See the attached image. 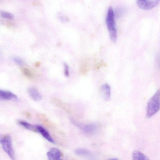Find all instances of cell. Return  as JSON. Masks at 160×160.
Listing matches in <instances>:
<instances>
[{
    "label": "cell",
    "instance_id": "16",
    "mask_svg": "<svg viewBox=\"0 0 160 160\" xmlns=\"http://www.w3.org/2000/svg\"><path fill=\"white\" fill-rule=\"evenodd\" d=\"M13 61L19 65H22L23 64V62L22 60L19 58L17 57H13L12 58Z\"/></svg>",
    "mask_w": 160,
    "mask_h": 160
},
{
    "label": "cell",
    "instance_id": "3",
    "mask_svg": "<svg viewBox=\"0 0 160 160\" xmlns=\"http://www.w3.org/2000/svg\"><path fill=\"white\" fill-rule=\"evenodd\" d=\"M0 143L4 151L12 160H16V157L13 148L12 138L9 135H0Z\"/></svg>",
    "mask_w": 160,
    "mask_h": 160
},
{
    "label": "cell",
    "instance_id": "9",
    "mask_svg": "<svg viewBox=\"0 0 160 160\" xmlns=\"http://www.w3.org/2000/svg\"><path fill=\"white\" fill-rule=\"evenodd\" d=\"M28 92L31 98L35 101H39L42 96L38 90L35 88L31 87L28 89Z\"/></svg>",
    "mask_w": 160,
    "mask_h": 160
},
{
    "label": "cell",
    "instance_id": "17",
    "mask_svg": "<svg viewBox=\"0 0 160 160\" xmlns=\"http://www.w3.org/2000/svg\"><path fill=\"white\" fill-rule=\"evenodd\" d=\"M4 23L6 25L9 27H13L14 25V23L12 22L9 21H6Z\"/></svg>",
    "mask_w": 160,
    "mask_h": 160
},
{
    "label": "cell",
    "instance_id": "6",
    "mask_svg": "<svg viewBox=\"0 0 160 160\" xmlns=\"http://www.w3.org/2000/svg\"><path fill=\"white\" fill-rule=\"evenodd\" d=\"M47 155L49 160H63L61 158V152L56 148H51L47 152Z\"/></svg>",
    "mask_w": 160,
    "mask_h": 160
},
{
    "label": "cell",
    "instance_id": "4",
    "mask_svg": "<svg viewBox=\"0 0 160 160\" xmlns=\"http://www.w3.org/2000/svg\"><path fill=\"white\" fill-rule=\"evenodd\" d=\"M160 0H138L136 1L138 6L140 8L144 10L151 9L157 6Z\"/></svg>",
    "mask_w": 160,
    "mask_h": 160
},
{
    "label": "cell",
    "instance_id": "5",
    "mask_svg": "<svg viewBox=\"0 0 160 160\" xmlns=\"http://www.w3.org/2000/svg\"><path fill=\"white\" fill-rule=\"evenodd\" d=\"M73 123L85 132L89 134H93L97 131L98 127L95 123H90L85 125L79 124L72 121Z\"/></svg>",
    "mask_w": 160,
    "mask_h": 160
},
{
    "label": "cell",
    "instance_id": "1",
    "mask_svg": "<svg viewBox=\"0 0 160 160\" xmlns=\"http://www.w3.org/2000/svg\"><path fill=\"white\" fill-rule=\"evenodd\" d=\"M160 107V92L158 90L150 99L147 107L146 117L150 118L159 110Z\"/></svg>",
    "mask_w": 160,
    "mask_h": 160
},
{
    "label": "cell",
    "instance_id": "14",
    "mask_svg": "<svg viewBox=\"0 0 160 160\" xmlns=\"http://www.w3.org/2000/svg\"><path fill=\"white\" fill-rule=\"evenodd\" d=\"M75 153L78 155H86L89 153V150L83 148H78L75 151Z\"/></svg>",
    "mask_w": 160,
    "mask_h": 160
},
{
    "label": "cell",
    "instance_id": "7",
    "mask_svg": "<svg viewBox=\"0 0 160 160\" xmlns=\"http://www.w3.org/2000/svg\"><path fill=\"white\" fill-rule=\"evenodd\" d=\"M100 93L102 98L105 101L109 100L111 97V88L107 84H103L100 88Z\"/></svg>",
    "mask_w": 160,
    "mask_h": 160
},
{
    "label": "cell",
    "instance_id": "15",
    "mask_svg": "<svg viewBox=\"0 0 160 160\" xmlns=\"http://www.w3.org/2000/svg\"><path fill=\"white\" fill-rule=\"evenodd\" d=\"M21 70L23 73L26 77L30 78H32L33 75L31 72L28 68L23 67L21 68Z\"/></svg>",
    "mask_w": 160,
    "mask_h": 160
},
{
    "label": "cell",
    "instance_id": "13",
    "mask_svg": "<svg viewBox=\"0 0 160 160\" xmlns=\"http://www.w3.org/2000/svg\"><path fill=\"white\" fill-rule=\"evenodd\" d=\"M0 15L2 17L9 19L12 20L14 18V15L11 12L4 11H0Z\"/></svg>",
    "mask_w": 160,
    "mask_h": 160
},
{
    "label": "cell",
    "instance_id": "11",
    "mask_svg": "<svg viewBox=\"0 0 160 160\" xmlns=\"http://www.w3.org/2000/svg\"><path fill=\"white\" fill-rule=\"evenodd\" d=\"M132 160H150L149 158L141 152L134 151L132 154Z\"/></svg>",
    "mask_w": 160,
    "mask_h": 160
},
{
    "label": "cell",
    "instance_id": "12",
    "mask_svg": "<svg viewBox=\"0 0 160 160\" xmlns=\"http://www.w3.org/2000/svg\"><path fill=\"white\" fill-rule=\"evenodd\" d=\"M18 122L26 129L33 132H38L36 125H32L23 121H19Z\"/></svg>",
    "mask_w": 160,
    "mask_h": 160
},
{
    "label": "cell",
    "instance_id": "19",
    "mask_svg": "<svg viewBox=\"0 0 160 160\" xmlns=\"http://www.w3.org/2000/svg\"><path fill=\"white\" fill-rule=\"evenodd\" d=\"M108 160H118V159L116 158H111L109 159Z\"/></svg>",
    "mask_w": 160,
    "mask_h": 160
},
{
    "label": "cell",
    "instance_id": "2",
    "mask_svg": "<svg viewBox=\"0 0 160 160\" xmlns=\"http://www.w3.org/2000/svg\"><path fill=\"white\" fill-rule=\"evenodd\" d=\"M106 22L110 39L114 43L117 39V32L115 26L114 12L111 7H109L106 18Z\"/></svg>",
    "mask_w": 160,
    "mask_h": 160
},
{
    "label": "cell",
    "instance_id": "18",
    "mask_svg": "<svg viewBox=\"0 0 160 160\" xmlns=\"http://www.w3.org/2000/svg\"><path fill=\"white\" fill-rule=\"evenodd\" d=\"M64 74L66 76H69V73L68 70V67L67 64L65 65Z\"/></svg>",
    "mask_w": 160,
    "mask_h": 160
},
{
    "label": "cell",
    "instance_id": "20",
    "mask_svg": "<svg viewBox=\"0 0 160 160\" xmlns=\"http://www.w3.org/2000/svg\"><path fill=\"white\" fill-rule=\"evenodd\" d=\"M0 55H1V53H0Z\"/></svg>",
    "mask_w": 160,
    "mask_h": 160
},
{
    "label": "cell",
    "instance_id": "10",
    "mask_svg": "<svg viewBox=\"0 0 160 160\" xmlns=\"http://www.w3.org/2000/svg\"><path fill=\"white\" fill-rule=\"evenodd\" d=\"M17 96L12 92L0 89V100H15L17 99Z\"/></svg>",
    "mask_w": 160,
    "mask_h": 160
},
{
    "label": "cell",
    "instance_id": "8",
    "mask_svg": "<svg viewBox=\"0 0 160 160\" xmlns=\"http://www.w3.org/2000/svg\"><path fill=\"white\" fill-rule=\"evenodd\" d=\"M36 127L37 132H39L44 138L51 143H55L54 140L46 129L39 125H36Z\"/></svg>",
    "mask_w": 160,
    "mask_h": 160
}]
</instances>
